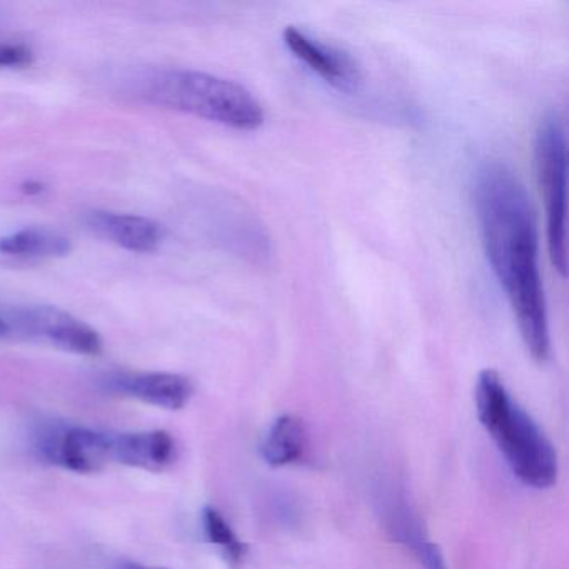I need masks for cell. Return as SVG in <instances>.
I'll return each instance as SVG.
<instances>
[{
	"mask_svg": "<svg viewBox=\"0 0 569 569\" xmlns=\"http://www.w3.org/2000/svg\"><path fill=\"white\" fill-rule=\"evenodd\" d=\"M11 332V328H9L8 321L4 318H0V336H6Z\"/></svg>",
	"mask_w": 569,
	"mask_h": 569,
	"instance_id": "e0dca14e",
	"label": "cell"
},
{
	"mask_svg": "<svg viewBox=\"0 0 569 569\" xmlns=\"http://www.w3.org/2000/svg\"><path fill=\"white\" fill-rule=\"evenodd\" d=\"M31 61V51L21 44H2L0 42V69L24 66Z\"/></svg>",
	"mask_w": 569,
	"mask_h": 569,
	"instance_id": "9a60e30c",
	"label": "cell"
},
{
	"mask_svg": "<svg viewBox=\"0 0 569 569\" xmlns=\"http://www.w3.org/2000/svg\"><path fill=\"white\" fill-rule=\"evenodd\" d=\"M56 461L81 475L102 471L112 459V438L92 429L74 428L59 438L51 448Z\"/></svg>",
	"mask_w": 569,
	"mask_h": 569,
	"instance_id": "30bf717a",
	"label": "cell"
},
{
	"mask_svg": "<svg viewBox=\"0 0 569 569\" xmlns=\"http://www.w3.org/2000/svg\"><path fill=\"white\" fill-rule=\"evenodd\" d=\"M114 382L119 391L169 411L184 408L194 392L191 379L174 372H142L122 376Z\"/></svg>",
	"mask_w": 569,
	"mask_h": 569,
	"instance_id": "ba28073f",
	"label": "cell"
},
{
	"mask_svg": "<svg viewBox=\"0 0 569 569\" xmlns=\"http://www.w3.org/2000/svg\"><path fill=\"white\" fill-rule=\"evenodd\" d=\"M202 526H204L206 538L212 545L219 546L224 551L229 561L238 565L246 555V545L232 531L231 525L226 521L224 516L218 509L208 506L202 511Z\"/></svg>",
	"mask_w": 569,
	"mask_h": 569,
	"instance_id": "5bb4252c",
	"label": "cell"
},
{
	"mask_svg": "<svg viewBox=\"0 0 569 569\" xmlns=\"http://www.w3.org/2000/svg\"><path fill=\"white\" fill-rule=\"evenodd\" d=\"M116 569H168V568H148V566L138 565V562H121Z\"/></svg>",
	"mask_w": 569,
	"mask_h": 569,
	"instance_id": "2e32d148",
	"label": "cell"
},
{
	"mask_svg": "<svg viewBox=\"0 0 569 569\" xmlns=\"http://www.w3.org/2000/svg\"><path fill=\"white\" fill-rule=\"evenodd\" d=\"M282 39L292 56L308 66L322 81L338 91H358L362 79L361 69L351 56L341 49L325 44L296 26H288L282 32Z\"/></svg>",
	"mask_w": 569,
	"mask_h": 569,
	"instance_id": "8992f818",
	"label": "cell"
},
{
	"mask_svg": "<svg viewBox=\"0 0 569 569\" xmlns=\"http://www.w3.org/2000/svg\"><path fill=\"white\" fill-rule=\"evenodd\" d=\"M88 224L106 241L132 252H154L162 242L161 226L144 216L96 211Z\"/></svg>",
	"mask_w": 569,
	"mask_h": 569,
	"instance_id": "52a82bcc",
	"label": "cell"
},
{
	"mask_svg": "<svg viewBox=\"0 0 569 569\" xmlns=\"http://www.w3.org/2000/svg\"><path fill=\"white\" fill-rule=\"evenodd\" d=\"M112 459L146 471L161 472L176 459V441L168 431L129 432L112 438Z\"/></svg>",
	"mask_w": 569,
	"mask_h": 569,
	"instance_id": "9c48e42d",
	"label": "cell"
},
{
	"mask_svg": "<svg viewBox=\"0 0 569 569\" xmlns=\"http://www.w3.org/2000/svg\"><path fill=\"white\" fill-rule=\"evenodd\" d=\"M536 176L545 196L548 214V249L552 266L566 276V179H568V156L566 134L561 119L548 116L539 124L535 141Z\"/></svg>",
	"mask_w": 569,
	"mask_h": 569,
	"instance_id": "277c9868",
	"label": "cell"
},
{
	"mask_svg": "<svg viewBox=\"0 0 569 569\" xmlns=\"http://www.w3.org/2000/svg\"><path fill=\"white\" fill-rule=\"evenodd\" d=\"M11 322L24 335L44 339L64 351L86 356H96L102 351V339L98 331L81 319L52 306L19 309L8 325Z\"/></svg>",
	"mask_w": 569,
	"mask_h": 569,
	"instance_id": "5b68a950",
	"label": "cell"
},
{
	"mask_svg": "<svg viewBox=\"0 0 569 569\" xmlns=\"http://www.w3.org/2000/svg\"><path fill=\"white\" fill-rule=\"evenodd\" d=\"M72 251L71 241L49 229L28 228L0 238V252L14 258H62Z\"/></svg>",
	"mask_w": 569,
	"mask_h": 569,
	"instance_id": "4fadbf2b",
	"label": "cell"
},
{
	"mask_svg": "<svg viewBox=\"0 0 569 569\" xmlns=\"http://www.w3.org/2000/svg\"><path fill=\"white\" fill-rule=\"evenodd\" d=\"M389 505L386 506V518L388 529L395 539L408 546L425 569H448L446 568L442 552L438 545L426 538L425 531L419 526L418 519L409 511L408 506L401 499L391 496Z\"/></svg>",
	"mask_w": 569,
	"mask_h": 569,
	"instance_id": "8fae6325",
	"label": "cell"
},
{
	"mask_svg": "<svg viewBox=\"0 0 569 569\" xmlns=\"http://www.w3.org/2000/svg\"><path fill=\"white\" fill-rule=\"evenodd\" d=\"M141 96L162 108L176 109L238 131L264 124L261 102L238 82L208 72L166 69L142 81Z\"/></svg>",
	"mask_w": 569,
	"mask_h": 569,
	"instance_id": "3957f363",
	"label": "cell"
},
{
	"mask_svg": "<svg viewBox=\"0 0 569 569\" xmlns=\"http://www.w3.org/2000/svg\"><path fill=\"white\" fill-rule=\"evenodd\" d=\"M476 411L488 435L495 439L512 475L529 488L546 489L558 478V456L548 436L531 415L509 395L495 369L479 372Z\"/></svg>",
	"mask_w": 569,
	"mask_h": 569,
	"instance_id": "7a4b0ae2",
	"label": "cell"
},
{
	"mask_svg": "<svg viewBox=\"0 0 569 569\" xmlns=\"http://www.w3.org/2000/svg\"><path fill=\"white\" fill-rule=\"evenodd\" d=\"M475 204L486 256L511 305L526 349L536 361L545 362L551 338L528 192L508 166L488 162L476 174Z\"/></svg>",
	"mask_w": 569,
	"mask_h": 569,
	"instance_id": "6da1fadb",
	"label": "cell"
},
{
	"mask_svg": "<svg viewBox=\"0 0 569 569\" xmlns=\"http://www.w3.org/2000/svg\"><path fill=\"white\" fill-rule=\"evenodd\" d=\"M306 431L301 419L284 415L272 422L261 446V456L272 468L292 465L305 451Z\"/></svg>",
	"mask_w": 569,
	"mask_h": 569,
	"instance_id": "7c38bea8",
	"label": "cell"
}]
</instances>
